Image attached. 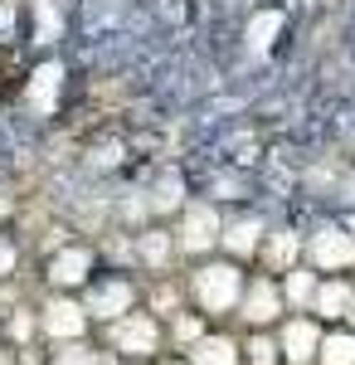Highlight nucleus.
I'll use <instances>...</instances> for the list:
<instances>
[{
    "mask_svg": "<svg viewBox=\"0 0 355 365\" xmlns=\"http://www.w3.org/2000/svg\"><path fill=\"white\" fill-rule=\"evenodd\" d=\"M351 282L355 278H317V292H312V317L317 322H346V307H351Z\"/></svg>",
    "mask_w": 355,
    "mask_h": 365,
    "instance_id": "ddd939ff",
    "label": "nucleus"
},
{
    "mask_svg": "<svg viewBox=\"0 0 355 365\" xmlns=\"http://www.w3.org/2000/svg\"><path fill=\"white\" fill-rule=\"evenodd\" d=\"M282 365H317V346H321V322L312 312H287L273 327Z\"/></svg>",
    "mask_w": 355,
    "mask_h": 365,
    "instance_id": "9d476101",
    "label": "nucleus"
},
{
    "mask_svg": "<svg viewBox=\"0 0 355 365\" xmlns=\"http://www.w3.org/2000/svg\"><path fill=\"white\" fill-rule=\"evenodd\" d=\"M282 317H287V302H282L277 278L263 273V268H248L244 297H239V307H234V322H239L244 331H273Z\"/></svg>",
    "mask_w": 355,
    "mask_h": 365,
    "instance_id": "6e6552de",
    "label": "nucleus"
},
{
    "mask_svg": "<svg viewBox=\"0 0 355 365\" xmlns=\"http://www.w3.org/2000/svg\"><path fill=\"white\" fill-rule=\"evenodd\" d=\"M78 302H83V312H88V322L103 327V322H112V317L141 307V278L132 273V268H112L108 258H103L98 273L78 287Z\"/></svg>",
    "mask_w": 355,
    "mask_h": 365,
    "instance_id": "7ed1b4c3",
    "label": "nucleus"
},
{
    "mask_svg": "<svg viewBox=\"0 0 355 365\" xmlns=\"http://www.w3.org/2000/svg\"><path fill=\"white\" fill-rule=\"evenodd\" d=\"M88 365H122V361H117V356H108V351H93V361H88Z\"/></svg>",
    "mask_w": 355,
    "mask_h": 365,
    "instance_id": "6ab92c4d",
    "label": "nucleus"
},
{
    "mask_svg": "<svg viewBox=\"0 0 355 365\" xmlns=\"http://www.w3.org/2000/svg\"><path fill=\"white\" fill-rule=\"evenodd\" d=\"M268 225H273V220H268L253 200H234V205H224L219 253H224V258H234V263H244V268H253V258H258V244H263Z\"/></svg>",
    "mask_w": 355,
    "mask_h": 365,
    "instance_id": "0eeeda50",
    "label": "nucleus"
},
{
    "mask_svg": "<svg viewBox=\"0 0 355 365\" xmlns=\"http://www.w3.org/2000/svg\"><path fill=\"white\" fill-rule=\"evenodd\" d=\"M317 278H321V273H312L307 263H297V268H287V273L277 278V287H282V302H287V312H307V307H312V292H317Z\"/></svg>",
    "mask_w": 355,
    "mask_h": 365,
    "instance_id": "2eb2a0df",
    "label": "nucleus"
},
{
    "mask_svg": "<svg viewBox=\"0 0 355 365\" xmlns=\"http://www.w3.org/2000/svg\"><path fill=\"white\" fill-rule=\"evenodd\" d=\"M180 278H185V297H190L195 312H205L210 322H234V307L244 297V278H248L244 263H234L224 253H210L200 263H185Z\"/></svg>",
    "mask_w": 355,
    "mask_h": 365,
    "instance_id": "f257e3e1",
    "label": "nucleus"
},
{
    "mask_svg": "<svg viewBox=\"0 0 355 365\" xmlns=\"http://www.w3.org/2000/svg\"><path fill=\"white\" fill-rule=\"evenodd\" d=\"M297 263H302V229L268 225L263 244H258V258H253V268H263V273L282 278V273H287V268H297Z\"/></svg>",
    "mask_w": 355,
    "mask_h": 365,
    "instance_id": "9b49d317",
    "label": "nucleus"
},
{
    "mask_svg": "<svg viewBox=\"0 0 355 365\" xmlns=\"http://www.w3.org/2000/svg\"><path fill=\"white\" fill-rule=\"evenodd\" d=\"M239 356H244V365H282L273 331H244L239 336Z\"/></svg>",
    "mask_w": 355,
    "mask_h": 365,
    "instance_id": "f3484780",
    "label": "nucleus"
},
{
    "mask_svg": "<svg viewBox=\"0 0 355 365\" xmlns=\"http://www.w3.org/2000/svg\"><path fill=\"white\" fill-rule=\"evenodd\" d=\"M103 263V249L88 244V239H58L54 249L39 258V282H49V292H78L83 282L98 273Z\"/></svg>",
    "mask_w": 355,
    "mask_h": 365,
    "instance_id": "423d86ee",
    "label": "nucleus"
},
{
    "mask_svg": "<svg viewBox=\"0 0 355 365\" xmlns=\"http://www.w3.org/2000/svg\"><path fill=\"white\" fill-rule=\"evenodd\" d=\"M170 234H175V249H180V263H200V258H210L219 253V225H224V205L205 195H190L170 220Z\"/></svg>",
    "mask_w": 355,
    "mask_h": 365,
    "instance_id": "20e7f679",
    "label": "nucleus"
},
{
    "mask_svg": "<svg viewBox=\"0 0 355 365\" xmlns=\"http://www.w3.org/2000/svg\"><path fill=\"white\" fill-rule=\"evenodd\" d=\"M98 331H103V351L117 356L122 365H151V361H161L165 351H170L165 322L156 317V312H146V307L122 312V317L103 322Z\"/></svg>",
    "mask_w": 355,
    "mask_h": 365,
    "instance_id": "f03ea898",
    "label": "nucleus"
},
{
    "mask_svg": "<svg viewBox=\"0 0 355 365\" xmlns=\"http://www.w3.org/2000/svg\"><path fill=\"white\" fill-rule=\"evenodd\" d=\"M151 365H185V356H180V351H165L161 361H151Z\"/></svg>",
    "mask_w": 355,
    "mask_h": 365,
    "instance_id": "aec40b11",
    "label": "nucleus"
},
{
    "mask_svg": "<svg viewBox=\"0 0 355 365\" xmlns=\"http://www.w3.org/2000/svg\"><path fill=\"white\" fill-rule=\"evenodd\" d=\"M346 327L355 331V282H351V307H346Z\"/></svg>",
    "mask_w": 355,
    "mask_h": 365,
    "instance_id": "412c9836",
    "label": "nucleus"
},
{
    "mask_svg": "<svg viewBox=\"0 0 355 365\" xmlns=\"http://www.w3.org/2000/svg\"><path fill=\"white\" fill-rule=\"evenodd\" d=\"M302 263L321 278H351L355 268V229L346 225H317L302 229Z\"/></svg>",
    "mask_w": 355,
    "mask_h": 365,
    "instance_id": "39448f33",
    "label": "nucleus"
},
{
    "mask_svg": "<svg viewBox=\"0 0 355 365\" xmlns=\"http://www.w3.org/2000/svg\"><path fill=\"white\" fill-rule=\"evenodd\" d=\"M317 365H355V331L351 327H331V331H321Z\"/></svg>",
    "mask_w": 355,
    "mask_h": 365,
    "instance_id": "dca6fc26",
    "label": "nucleus"
},
{
    "mask_svg": "<svg viewBox=\"0 0 355 365\" xmlns=\"http://www.w3.org/2000/svg\"><path fill=\"white\" fill-rule=\"evenodd\" d=\"M180 356H185V365H244L239 336H234V331H215V327L195 341L190 351H180Z\"/></svg>",
    "mask_w": 355,
    "mask_h": 365,
    "instance_id": "f8f14e48",
    "label": "nucleus"
},
{
    "mask_svg": "<svg viewBox=\"0 0 355 365\" xmlns=\"http://www.w3.org/2000/svg\"><path fill=\"white\" fill-rule=\"evenodd\" d=\"M215 322L205 317V312H195V307H185V312H175L170 322H165V341H170V351H190L195 341L205 336Z\"/></svg>",
    "mask_w": 355,
    "mask_h": 365,
    "instance_id": "4468645a",
    "label": "nucleus"
},
{
    "mask_svg": "<svg viewBox=\"0 0 355 365\" xmlns=\"http://www.w3.org/2000/svg\"><path fill=\"white\" fill-rule=\"evenodd\" d=\"M20 273V239L10 229H0V282H10Z\"/></svg>",
    "mask_w": 355,
    "mask_h": 365,
    "instance_id": "a211bd4d",
    "label": "nucleus"
},
{
    "mask_svg": "<svg viewBox=\"0 0 355 365\" xmlns=\"http://www.w3.org/2000/svg\"><path fill=\"white\" fill-rule=\"evenodd\" d=\"M39 341H49V346H68V341H88L93 331V322H88V312H83L78 292H49L39 307Z\"/></svg>",
    "mask_w": 355,
    "mask_h": 365,
    "instance_id": "1a4fd4ad",
    "label": "nucleus"
}]
</instances>
